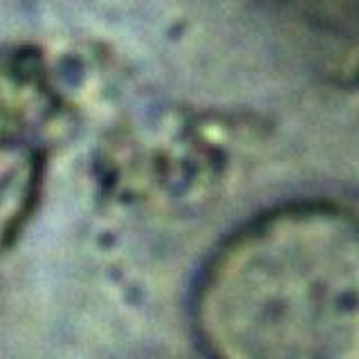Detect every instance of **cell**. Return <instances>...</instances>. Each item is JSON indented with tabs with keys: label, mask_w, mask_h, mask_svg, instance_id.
<instances>
[{
	"label": "cell",
	"mask_w": 359,
	"mask_h": 359,
	"mask_svg": "<svg viewBox=\"0 0 359 359\" xmlns=\"http://www.w3.org/2000/svg\"><path fill=\"white\" fill-rule=\"evenodd\" d=\"M196 321L213 359H357L355 220L325 205L258 218L202 274Z\"/></svg>",
	"instance_id": "1"
}]
</instances>
